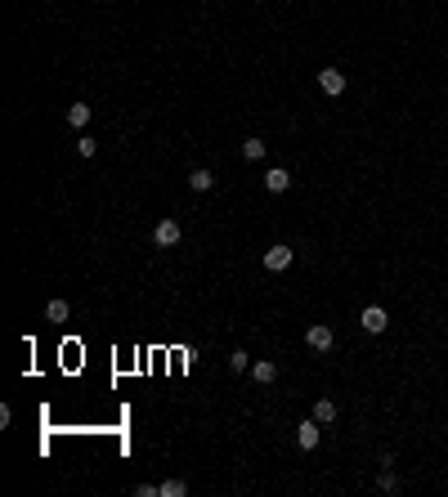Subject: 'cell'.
Returning a JSON list of instances; mask_svg holds the SVG:
<instances>
[{
  "instance_id": "cell-4",
  "label": "cell",
  "mask_w": 448,
  "mask_h": 497,
  "mask_svg": "<svg viewBox=\"0 0 448 497\" xmlns=\"http://www.w3.org/2000/svg\"><path fill=\"white\" fill-rule=\"evenodd\" d=\"M179 237H184V228H179L175 219H157V228H152V242H157V246H166V251H170V246H179Z\"/></svg>"
},
{
  "instance_id": "cell-5",
  "label": "cell",
  "mask_w": 448,
  "mask_h": 497,
  "mask_svg": "<svg viewBox=\"0 0 448 497\" xmlns=\"http://www.w3.org/2000/svg\"><path fill=\"white\" fill-rule=\"evenodd\" d=\"M346 85H350V81H346V72H341V68H323V72H319V90L332 94V99H337V94H346Z\"/></svg>"
},
{
  "instance_id": "cell-18",
  "label": "cell",
  "mask_w": 448,
  "mask_h": 497,
  "mask_svg": "<svg viewBox=\"0 0 448 497\" xmlns=\"http://www.w3.org/2000/svg\"><path fill=\"white\" fill-rule=\"evenodd\" d=\"M135 497H161V484H139Z\"/></svg>"
},
{
  "instance_id": "cell-13",
  "label": "cell",
  "mask_w": 448,
  "mask_h": 497,
  "mask_svg": "<svg viewBox=\"0 0 448 497\" xmlns=\"http://www.w3.org/2000/svg\"><path fill=\"white\" fill-rule=\"evenodd\" d=\"M377 489H381V493H399V489H404V484H399V475H395V471H390V466H386V471L377 475Z\"/></svg>"
},
{
  "instance_id": "cell-17",
  "label": "cell",
  "mask_w": 448,
  "mask_h": 497,
  "mask_svg": "<svg viewBox=\"0 0 448 497\" xmlns=\"http://www.w3.org/2000/svg\"><path fill=\"white\" fill-rule=\"evenodd\" d=\"M76 152H81V157H94V152H99V143H94L90 135H81V139H76Z\"/></svg>"
},
{
  "instance_id": "cell-15",
  "label": "cell",
  "mask_w": 448,
  "mask_h": 497,
  "mask_svg": "<svg viewBox=\"0 0 448 497\" xmlns=\"http://www.w3.org/2000/svg\"><path fill=\"white\" fill-rule=\"evenodd\" d=\"M229 372H251V359H247L242 350H233V354H229Z\"/></svg>"
},
{
  "instance_id": "cell-11",
  "label": "cell",
  "mask_w": 448,
  "mask_h": 497,
  "mask_svg": "<svg viewBox=\"0 0 448 497\" xmlns=\"http://www.w3.org/2000/svg\"><path fill=\"white\" fill-rule=\"evenodd\" d=\"M68 126H76V130L90 126V103H72L68 108Z\"/></svg>"
},
{
  "instance_id": "cell-14",
  "label": "cell",
  "mask_w": 448,
  "mask_h": 497,
  "mask_svg": "<svg viewBox=\"0 0 448 497\" xmlns=\"http://www.w3.org/2000/svg\"><path fill=\"white\" fill-rule=\"evenodd\" d=\"M265 148H269L265 139H247V143H242V157H247V161H260V157H265Z\"/></svg>"
},
{
  "instance_id": "cell-7",
  "label": "cell",
  "mask_w": 448,
  "mask_h": 497,
  "mask_svg": "<svg viewBox=\"0 0 448 497\" xmlns=\"http://www.w3.org/2000/svg\"><path fill=\"white\" fill-rule=\"evenodd\" d=\"M265 188H269L274 197H278V193H287V188H292V170H283V166H269V170H265Z\"/></svg>"
},
{
  "instance_id": "cell-2",
  "label": "cell",
  "mask_w": 448,
  "mask_h": 497,
  "mask_svg": "<svg viewBox=\"0 0 448 497\" xmlns=\"http://www.w3.org/2000/svg\"><path fill=\"white\" fill-rule=\"evenodd\" d=\"M292 260H296V251H292V246H269V251H265L260 255V264H265V269H269V273H283V269H292Z\"/></svg>"
},
{
  "instance_id": "cell-9",
  "label": "cell",
  "mask_w": 448,
  "mask_h": 497,
  "mask_svg": "<svg viewBox=\"0 0 448 497\" xmlns=\"http://www.w3.org/2000/svg\"><path fill=\"white\" fill-rule=\"evenodd\" d=\"M188 188H193V193H211V188H215V175H211L206 166H197L193 175H188Z\"/></svg>"
},
{
  "instance_id": "cell-1",
  "label": "cell",
  "mask_w": 448,
  "mask_h": 497,
  "mask_svg": "<svg viewBox=\"0 0 448 497\" xmlns=\"http://www.w3.org/2000/svg\"><path fill=\"white\" fill-rule=\"evenodd\" d=\"M305 345L319 350V354H328V350L337 345V332H332L328 323H310V327H305Z\"/></svg>"
},
{
  "instance_id": "cell-10",
  "label": "cell",
  "mask_w": 448,
  "mask_h": 497,
  "mask_svg": "<svg viewBox=\"0 0 448 497\" xmlns=\"http://www.w3.org/2000/svg\"><path fill=\"white\" fill-rule=\"evenodd\" d=\"M314 422L332 426V422H337V404H332V399H314Z\"/></svg>"
},
{
  "instance_id": "cell-16",
  "label": "cell",
  "mask_w": 448,
  "mask_h": 497,
  "mask_svg": "<svg viewBox=\"0 0 448 497\" xmlns=\"http://www.w3.org/2000/svg\"><path fill=\"white\" fill-rule=\"evenodd\" d=\"M184 493H188L184 480H166V484H161V497H184Z\"/></svg>"
},
{
  "instance_id": "cell-12",
  "label": "cell",
  "mask_w": 448,
  "mask_h": 497,
  "mask_svg": "<svg viewBox=\"0 0 448 497\" xmlns=\"http://www.w3.org/2000/svg\"><path fill=\"white\" fill-rule=\"evenodd\" d=\"M68 300H50V305H45V318H50V323H68Z\"/></svg>"
},
{
  "instance_id": "cell-8",
  "label": "cell",
  "mask_w": 448,
  "mask_h": 497,
  "mask_svg": "<svg viewBox=\"0 0 448 497\" xmlns=\"http://www.w3.org/2000/svg\"><path fill=\"white\" fill-rule=\"evenodd\" d=\"M251 381H260V386H269V381H278V363H274V359H260V363H251Z\"/></svg>"
},
{
  "instance_id": "cell-6",
  "label": "cell",
  "mask_w": 448,
  "mask_h": 497,
  "mask_svg": "<svg viewBox=\"0 0 448 497\" xmlns=\"http://www.w3.org/2000/svg\"><path fill=\"white\" fill-rule=\"evenodd\" d=\"M319 439H323V430H319V422H301L296 426V448H305V453H314V448H319Z\"/></svg>"
},
{
  "instance_id": "cell-3",
  "label": "cell",
  "mask_w": 448,
  "mask_h": 497,
  "mask_svg": "<svg viewBox=\"0 0 448 497\" xmlns=\"http://www.w3.org/2000/svg\"><path fill=\"white\" fill-rule=\"evenodd\" d=\"M359 327H364V332H368V336H381V332H386V327H390V314H386V309H381V305H368V309H364V314H359Z\"/></svg>"
}]
</instances>
